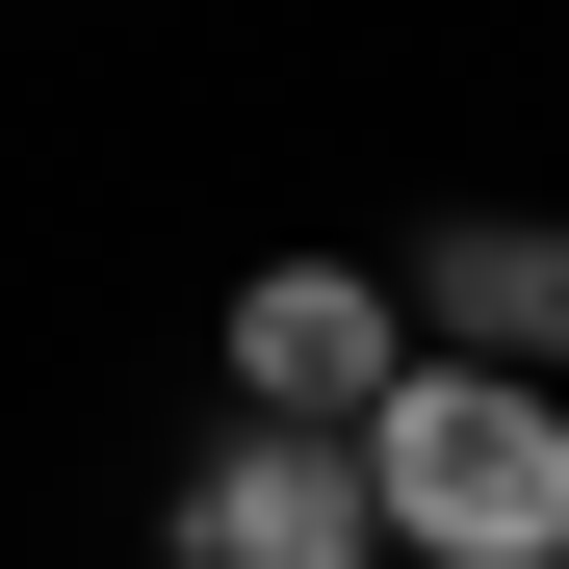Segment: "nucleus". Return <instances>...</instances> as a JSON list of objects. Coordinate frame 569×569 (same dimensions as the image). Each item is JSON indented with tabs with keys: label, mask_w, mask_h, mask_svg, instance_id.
Here are the masks:
<instances>
[{
	"label": "nucleus",
	"mask_w": 569,
	"mask_h": 569,
	"mask_svg": "<svg viewBox=\"0 0 569 569\" xmlns=\"http://www.w3.org/2000/svg\"><path fill=\"white\" fill-rule=\"evenodd\" d=\"M337 440H362V518H389V569H569V389H543V362L415 337Z\"/></svg>",
	"instance_id": "f257e3e1"
},
{
	"label": "nucleus",
	"mask_w": 569,
	"mask_h": 569,
	"mask_svg": "<svg viewBox=\"0 0 569 569\" xmlns=\"http://www.w3.org/2000/svg\"><path fill=\"white\" fill-rule=\"evenodd\" d=\"M181 569H389V518H362V440L337 415H233L208 466H181Z\"/></svg>",
	"instance_id": "f03ea898"
},
{
	"label": "nucleus",
	"mask_w": 569,
	"mask_h": 569,
	"mask_svg": "<svg viewBox=\"0 0 569 569\" xmlns=\"http://www.w3.org/2000/svg\"><path fill=\"white\" fill-rule=\"evenodd\" d=\"M389 362H415L389 259H259V284H233V415H362Z\"/></svg>",
	"instance_id": "7ed1b4c3"
},
{
	"label": "nucleus",
	"mask_w": 569,
	"mask_h": 569,
	"mask_svg": "<svg viewBox=\"0 0 569 569\" xmlns=\"http://www.w3.org/2000/svg\"><path fill=\"white\" fill-rule=\"evenodd\" d=\"M389 311H415V337H492V362H543V389H569V208H543V233H518V208L415 233V259H389Z\"/></svg>",
	"instance_id": "20e7f679"
}]
</instances>
